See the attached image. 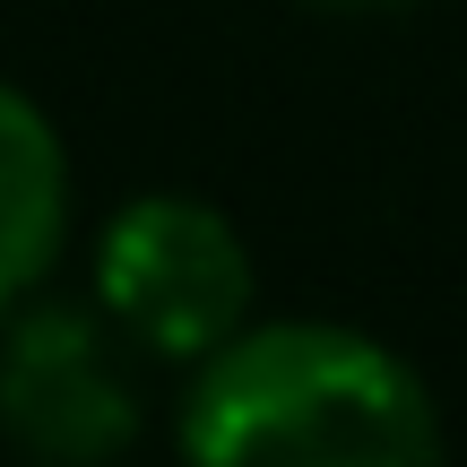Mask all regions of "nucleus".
Wrapping results in <instances>:
<instances>
[{
	"instance_id": "nucleus-3",
	"label": "nucleus",
	"mask_w": 467,
	"mask_h": 467,
	"mask_svg": "<svg viewBox=\"0 0 467 467\" xmlns=\"http://www.w3.org/2000/svg\"><path fill=\"white\" fill-rule=\"evenodd\" d=\"M148 433L139 347L87 303H9L0 312V441L52 467H104Z\"/></svg>"
},
{
	"instance_id": "nucleus-4",
	"label": "nucleus",
	"mask_w": 467,
	"mask_h": 467,
	"mask_svg": "<svg viewBox=\"0 0 467 467\" xmlns=\"http://www.w3.org/2000/svg\"><path fill=\"white\" fill-rule=\"evenodd\" d=\"M69 251V148L26 87L0 78V312L44 295Z\"/></svg>"
},
{
	"instance_id": "nucleus-2",
	"label": "nucleus",
	"mask_w": 467,
	"mask_h": 467,
	"mask_svg": "<svg viewBox=\"0 0 467 467\" xmlns=\"http://www.w3.org/2000/svg\"><path fill=\"white\" fill-rule=\"evenodd\" d=\"M96 312L148 364H200L251 320V243L191 191H139L96 234Z\"/></svg>"
},
{
	"instance_id": "nucleus-5",
	"label": "nucleus",
	"mask_w": 467,
	"mask_h": 467,
	"mask_svg": "<svg viewBox=\"0 0 467 467\" xmlns=\"http://www.w3.org/2000/svg\"><path fill=\"white\" fill-rule=\"evenodd\" d=\"M312 9H416V0H312Z\"/></svg>"
},
{
	"instance_id": "nucleus-1",
	"label": "nucleus",
	"mask_w": 467,
	"mask_h": 467,
	"mask_svg": "<svg viewBox=\"0 0 467 467\" xmlns=\"http://www.w3.org/2000/svg\"><path fill=\"white\" fill-rule=\"evenodd\" d=\"M173 441L208 467H416L441 451V407L372 329L243 320L191 364Z\"/></svg>"
}]
</instances>
